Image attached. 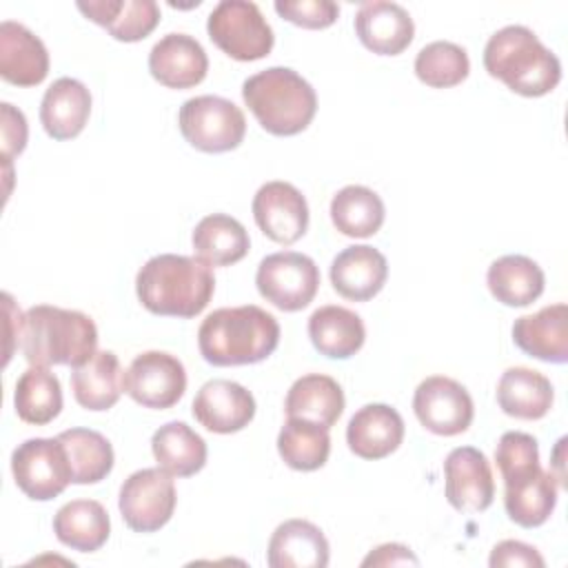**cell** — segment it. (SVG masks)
Here are the masks:
<instances>
[{
	"label": "cell",
	"instance_id": "obj_34",
	"mask_svg": "<svg viewBox=\"0 0 568 568\" xmlns=\"http://www.w3.org/2000/svg\"><path fill=\"white\" fill-rule=\"evenodd\" d=\"M386 217L382 197L362 184H348L339 189L331 200L333 226L348 237L375 235Z\"/></svg>",
	"mask_w": 568,
	"mask_h": 568
},
{
	"label": "cell",
	"instance_id": "obj_27",
	"mask_svg": "<svg viewBox=\"0 0 568 568\" xmlns=\"http://www.w3.org/2000/svg\"><path fill=\"white\" fill-rule=\"evenodd\" d=\"M555 399L552 384L539 371L513 366L504 371L497 384L499 408L517 419H541Z\"/></svg>",
	"mask_w": 568,
	"mask_h": 568
},
{
	"label": "cell",
	"instance_id": "obj_18",
	"mask_svg": "<svg viewBox=\"0 0 568 568\" xmlns=\"http://www.w3.org/2000/svg\"><path fill=\"white\" fill-rule=\"evenodd\" d=\"M149 71L169 89H191L206 78L209 58L195 38L186 33H166L149 53Z\"/></svg>",
	"mask_w": 568,
	"mask_h": 568
},
{
	"label": "cell",
	"instance_id": "obj_7",
	"mask_svg": "<svg viewBox=\"0 0 568 568\" xmlns=\"http://www.w3.org/2000/svg\"><path fill=\"white\" fill-rule=\"evenodd\" d=\"M209 38L229 58L240 62L262 60L271 53L275 36L260 7L248 0H222L206 20Z\"/></svg>",
	"mask_w": 568,
	"mask_h": 568
},
{
	"label": "cell",
	"instance_id": "obj_35",
	"mask_svg": "<svg viewBox=\"0 0 568 568\" xmlns=\"http://www.w3.org/2000/svg\"><path fill=\"white\" fill-rule=\"evenodd\" d=\"M13 406L22 422L44 426L62 410L60 379L42 366L27 368L13 390Z\"/></svg>",
	"mask_w": 568,
	"mask_h": 568
},
{
	"label": "cell",
	"instance_id": "obj_14",
	"mask_svg": "<svg viewBox=\"0 0 568 568\" xmlns=\"http://www.w3.org/2000/svg\"><path fill=\"white\" fill-rule=\"evenodd\" d=\"M251 209L260 231L277 244L288 246L308 229L306 197L291 182L273 180L262 184Z\"/></svg>",
	"mask_w": 568,
	"mask_h": 568
},
{
	"label": "cell",
	"instance_id": "obj_41",
	"mask_svg": "<svg viewBox=\"0 0 568 568\" xmlns=\"http://www.w3.org/2000/svg\"><path fill=\"white\" fill-rule=\"evenodd\" d=\"M488 564L493 568H501V566H524V568H544V557L537 552V548L517 541V539H506L499 541L493 552Z\"/></svg>",
	"mask_w": 568,
	"mask_h": 568
},
{
	"label": "cell",
	"instance_id": "obj_4",
	"mask_svg": "<svg viewBox=\"0 0 568 568\" xmlns=\"http://www.w3.org/2000/svg\"><path fill=\"white\" fill-rule=\"evenodd\" d=\"M484 67L488 75L526 98L546 95L561 80L559 58L524 24H508L488 38Z\"/></svg>",
	"mask_w": 568,
	"mask_h": 568
},
{
	"label": "cell",
	"instance_id": "obj_36",
	"mask_svg": "<svg viewBox=\"0 0 568 568\" xmlns=\"http://www.w3.org/2000/svg\"><path fill=\"white\" fill-rule=\"evenodd\" d=\"M277 450L288 468L302 473L317 470L326 464L331 453L328 428L315 422L288 417L277 435Z\"/></svg>",
	"mask_w": 568,
	"mask_h": 568
},
{
	"label": "cell",
	"instance_id": "obj_33",
	"mask_svg": "<svg viewBox=\"0 0 568 568\" xmlns=\"http://www.w3.org/2000/svg\"><path fill=\"white\" fill-rule=\"evenodd\" d=\"M151 450L160 468L173 477H191L206 464V442L184 422H169L151 437Z\"/></svg>",
	"mask_w": 568,
	"mask_h": 568
},
{
	"label": "cell",
	"instance_id": "obj_12",
	"mask_svg": "<svg viewBox=\"0 0 568 568\" xmlns=\"http://www.w3.org/2000/svg\"><path fill=\"white\" fill-rule=\"evenodd\" d=\"M124 393L144 408L164 410L175 406L186 390L184 364L164 351L140 353L122 377Z\"/></svg>",
	"mask_w": 568,
	"mask_h": 568
},
{
	"label": "cell",
	"instance_id": "obj_37",
	"mask_svg": "<svg viewBox=\"0 0 568 568\" xmlns=\"http://www.w3.org/2000/svg\"><path fill=\"white\" fill-rule=\"evenodd\" d=\"M62 442L73 484H98L113 468L111 442L91 428H69L58 435Z\"/></svg>",
	"mask_w": 568,
	"mask_h": 568
},
{
	"label": "cell",
	"instance_id": "obj_31",
	"mask_svg": "<svg viewBox=\"0 0 568 568\" xmlns=\"http://www.w3.org/2000/svg\"><path fill=\"white\" fill-rule=\"evenodd\" d=\"M488 291L504 306H528L544 293V271L526 255H504L488 266Z\"/></svg>",
	"mask_w": 568,
	"mask_h": 568
},
{
	"label": "cell",
	"instance_id": "obj_8",
	"mask_svg": "<svg viewBox=\"0 0 568 568\" xmlns=\"http://www.w3.org/2000/svg\"><path fill=\"white\" fill-rule=\"evenodd\" d=\"M184 140L204 153H226L242 144L246 118L237 104L220 95H197L180 106L178 115Z\"/></svg>",
	"mask_w": 568,
	"mask_h": 568
},
{
	"label": "cell",
	"instance_id": "obj_19",
	"mask_svg": "<svg viewBox=\"0 0 568 568\" xmlns=\"http://www.w3.org/2000/svg\"><path fill=\"white\" fill-rule=\"evenodd\" d=\"M388 262L386 257L368 246L355 244L335 255L331 264V284L344 300L366 302L373 300L386 284Z\"/></svg>",
	"mask_w": 568,
	"mask_h": 568
},
{
	"label": "cell",
	"instance_id": "obj_40",
	"mask_svg": "<svg viewBox=\"0 0 568 568\" xmlns=\"http://www.w3.org/2000/svg\"><path fill=\"white\" fill-rule=\"evenodd\" d=\"M0 120H2V158L7 160V166L13 155H20L27 146V120L20 109H16L9 102L0 104Z\"/></svg>",
	"mask_w": 568,
	"mask_h": 568
},
{
	"label": "cell",
	"instance_id": "obj_6",
	"mask_svg": "<svg viewBox=\"0 0 568 568\" xmlns=\"http://www.w3.org/2000/svg\"><path fill=\"white\" fill-rule=\"evenodd\" d=\"M242 98L260 126L273 135H297L315 118V89L288 67H268L242 84Z\"/></svg>",
	"mask_w": 568,
	"mask_h": 568
},
{
	"label": "cell",
	"instance_id": "obj_30",
	"mask_svg": "<svg viewBox=\"0 0 568 568\" xmlns=\"http://www.w3.org/2000/svg\"><path fill=\"white\" fill-rule=\"evenodd\" d=\"M191 242L195 257L209 266H231L251 248L246 229L226 213L202 217L193 229Z\"/></svg>",
	"mask_w": 568,
	"mask_h": 568
},
{
	"label": "cell",
	"instance_id": "obj_20",
	"mask_svg": "<svg viewBox=\"0 0 568 568\" xmlns=\"http://www.w3.org/2000/svg\"><path fill=\"white\" fill-rule=\"evenodd\" d=\"M49 73V53L42 40L24 24L0 22V75L16 87H36Z\"/></svg>",
	"mask_w": 568,
	"mask_h": 568
},
{
	"label": "cell",
	"instance_id": "obj_17",
	"mask_svg": "<svg viewBox=\"0 0 568 568\" xmlns=\"http://www.w3.org/2000/svg\"><path fill=\"white\" fill-rule=\"evenodd\" d=\"M355 33L368 51L377 55H397L413 42L415 24L402 4L366 0L355 13Z\"/></svg>",
	"mask_w": 568,
	"mask_h": 568
},
{
	"label": "cell",
	"instance_id": "obj_42",
	"mask_svg": "<svg viewBox=\"0 0 568 568\" xmlns=\"http://www.w3.org/2000/svg\"><path fill=\"white\" fill-rule=\"evenodd\" d=\"M417 566L419 559L410 552V548L402 544H384L377 546L364 561L362 566Z\"/></svg>",
	"mask_w": 568,
	"mask_h": 568
},
{
	"label": "cell",
	"instance_id": "obj_11",
	"mask_svg": "<svg viewBox=\"0 0 568 568\" xmlns=\"http://www.w3.org/2000/svg\"><path fill=\"white\" fill-rule=\"evenodd\" d=\"M175 501V484L171 475L158 466L135 470L124 479L118 508L131 530L155 532L173 517Z\"/></svg>",
	"mask_w": 568,
	"mask_h": 568
},
{
	"label": "cell",
	"instance_id": "obj_38",
	"mask_svg": "<svg viewBox=\"0 0 568 568\" xmlns=\"http://www.w3.org/2000/svg\"><path fill=\"white\" fill-rule=\"evenodd\" d=\"M468 71L470 60L466 49L448 40H435L422 47L415 58L417 78L433 89L455 87L462 80H466Z\"/></svg>",
	"mask_w": 568,
	"mask_h": 568
},
{
	"label": "cell",
	"instance_id": "obj_28",
	"mask_svg": "<svg viewBox=\"0 0 568 568\" xmlns=\"http://www.w3.org/2000/svg\"><path fill=\"white\" fill-rule=\"evenodd\" d=\"M284 410L286 417H297L331 428L344 413V390L328 375H302L288 388Z\"/></svg>",
	"mask_w": 568,
	"mask_h": 568
},
{
	"label": "cell",
	"instance_id": "obj_10",
	"mask_svg": "<svg viewBox=\"0 0 568 568\" xmlns=\"http://www.w3.org/2000/svg\"><path fill=\"white\" fill-rule=\"evenodd\" d=\"M11 473L18 488L36 501H49L73 484L69 457L58 437L22 442L11 453Z\"/></svg>",
	"mask_w": 568,
	"mask_h": 568
},
{
	"label": "cell",
	"instance_id": "obj_9",
	"mask_svg": "<svg viewBox=\"0 0 568 568\" xmlns=\"http://www.w3.org/2000/svg\"><path fill=\"white\" fill-rule=\"evenodd\" d=\"M260 295L280 311L293 313L306 308L320 288L317 264L297 251L266 255L255 273Z\"/></svg>",
	"mask_w": 568,
	"mask_h": 568
},
{
	"label": "cell",
	"instance_id": "obj_15",
	"mask_svg": "<svg viewBox=\"0 0 568 568\" xmlns=\"http://www.w3.org/2000/svg\"><path fill=\"white\" fill-rule=\"evenodd\" d=\"M446 499L459 513H481L495 499V479L486 455L473 446L453 448L444 462Z\"/></svg>",
	"mask_w": 568,
	"mask_h": 568
},
{
	"label": "cell",
	"instance_id": "obj_3",
	"mask_svg": "<svg viewBox=\"0 0 568 568\" xmlns=\"http://www.w3.org/2000/svg\"><path fill=\"white\" fill-rule=\"evenodd\" d=\"M280 344L277 320L255 304L209 313L197 331L202 357L213 366H244L266 359Z\"/></svg>",
	"mask_w": 568,
	"mask_h": 568
},
{
	"label": "cell",
	"instance_id": "obj_1",
	"mask_svg": "<svg viewBox=\"0 0 568 568\" xmlns=\"http://www.w3.org/2000/svg\"><path fill=\"white\" fill-rule=\"evenodd\" d=\"M495 462L504 479V508L521 528H537L548 521L557 506V481L539 464L537 439L521 430L499 437Z\"/></svg>",
	"mask_w": 568,
	"mask_h": 568
},
{
	"label": "cell",
	"instance_id": "obj_21",
	"mask_svg": "<svg viewBox=\"0 0 568 568\" xmlns=\"http://www.w3.org/2000/svg\"><path fill=\"white\" fill-rule=\"evenodd\" d=\"M568 306L564 302L544 306L532 315H521L513 324V342L530 357L566 364L568 362Z\"/></svg>",
	"mask_w": 568,
	"mask_h": 568
},
{
	"label": "cell",
	"instance_id": "obj_13",
	"mask_svg": "<svg viewBox=\"0 0 568 568\" xmlns=\"http://www.w3.org/2000/svg\"><path fill=\"white\" fill-rule=\"evenodd\" d=\"M413 410L426 430L442 437L464 433L475 415L470 393L459 382L444 375L419 382L413 395Z\"/></svg>",
	"mask_w": 568,
	"mask_h": 568
},
{
	"label": "cell",
	"instance_id": "obj_25",
	"mask_svg": "<svg viewBox=\"0 0 568 568\" xmlns=\"http://www.w3.org/2000/svg\"><path fill=\"white\" fill-rule=\"evenodd\" d=\"M78 9L120 42L146 38L160 22V7L153 0H89Z\"/></svg>",
	"mask_w": 568,
	"mask_h": 568
},
{
	"label": "cell",
	"instance_id": "obj_29",
	"mask_svg": "<svg viewBox=\"0 0 568 568\" xmlns=\"http://www.w3.org/2000/svg\"><path fill=\"white\" fill-rule=\"evenodd\" d=\"M122 377L118 355L113 351H95L91 359L71 373L73 397L87 410H109L124 390Z\"/></svg>",
	"mask_w": 568,
	"mask_h": 568
},
{
	"label": "cell",
	"instance_id": "obj_39",
	"mask_svg": "<svg viewBox=\"0 0 568 568\" xmlns=\"http://www.w3.org/2000/svg\"><path fill=\"white\" fill-rule=\"evenodd\" d=\"M275 11L304 29H326L339 16V7L331 0H277Z\"/></svg>",
	"mask_w": 568,
	"mask_h": 568
},
{
	"label": "cell",
	"instance_id": "obj_23",
	"mask_svg": "<svg viewBox=\"0 0 568 568\" xmlns=\"http://www.w3.org/2000/svg\"><path fill=\"white\" fill-rule=\"evenodd\" d=\"M266 559L271 568H326L328 541L315 524L288 519L273 530Z\"/></svg>",
	"mask_w": 568,
	"mask_h": 568
},
{
	"label": "cell",
	"instance_id": "obj_2",
	"mask_svg": "<svg viewBox=\"0 0 568 568\" xmlns=\"http://www.w3.org/2000/svg\"><path fill=\"white\" fill-rule=\"evenodd\" d=\"M215 277L209 264L197 257L160 253L144 262L135 277L140 304L164 317H195L211 302Z\"/></svg>",
	"mask_w": 568,
	"mask_h": 568
},
{
	"label": "cell",
	"instance_id": "obj_16",
	"mask_svg": "<svg viewBox=\"0 0 568 568\" xmlns=\"http://www.w3.org/2000/svg\"><path fill=\"white\" fill-rule=\"evenodd\" d=\"M191 410L206 430L231 435L251 424L255 417V399L237 382L211 379L200 386Z\"/></svg>",
	"mask_w": 568,
	"mask_h": 568
},
{
	"label": "cell",
	"instance_id": "obj_32",
	"mask_svg": "<svg viewBox=\"0 0 568 568\" xmlns=\"http://www.w3.org/2000/svg\"><path fill=\"white\" fill-rule=\"evenodd\" d=\"M53 532L60 544L80 552H93L109 539V513L95 499H73L55 513Z\"/></svg>",
	"mask_w": 568,
	"mask_h": 568
},
{
	"label": "cell",
	"instance_id": "obj_22",
	"mask_svg": "<svg viewBox=\"0 0 568 568\" xmlns=\"http://www.w3.org/2000/svg\"><path fill=\"white\" fill-rule=\"evenodd\" d=\"M404 419L388 404L362 406L346 426V444L362 459H384L399 448Z\"/></svg>",
	"mask_w": 568,
	"mask_h": 568
},
{
	"label": "cell",
	"instance_id": "obj_26",
	"mask_svg": "<svg viewBox=\"0 0 568 568\" xmlns=\"http://www.w3.org/2000/svg\"><path fill=\"white\" fill-rule=\"evenodd\" d=\"M308 337L322 355L348 359L364 346L366 328L355 311L328 304L308 317Z\"/></svg>",
	"mask_w": 568,
	"mask_h": 568
},
{
	"label": "cell",
	"instance_id": "obj_5",
	"mask_svg": "<svg viewBox=\"0 0 568 568\" xmlns=\"http://www.w3.org/2000/svg\"><path fill=\"white\" fill-rule=\"evenodd\" d=\"M22 353L31 366H80L95 355L98 328L80 311L51 304L31 306L22 322Z\"/></svg>",
	"mask_w": 568,
	"mask_h": 568
},
{
	"label": "cell",
	"instance_id": "obj_24",
	"mask_svg": "<svg viewBox=\"0 0 568 568\" xmlns=\"http://www.w3.org/2000/svg\"><path fill=\"white\" fill-rule=\"evenodd\" d=\"M91 113V93L75 78H58L42 98L40 122L49 138L71 140L82 133Z\"/></svg>",
	"mask_w": 568,
	"mask_h": 568
}]
</instances>
